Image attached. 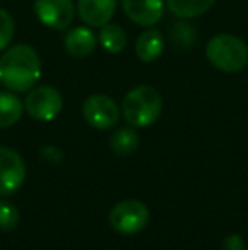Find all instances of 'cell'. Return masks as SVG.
Wrapping results in <instances>:
<instances>
[{"mask_svg":"<svg viewBox=\"0 0 248 250\" xmlns=\"http://www.w3.org/2000/svg\"><path fill=\"white\" fill-rule=\"evenodd\" d=\"M41 79V58L29 44H14L0 58V83L14 94L29 92Z\"/></svg>","mask_w":248,"mask_h":250,"instance_id":"obj_1","label":"cell"},{"mask_svg":"<svg viewBox=\"0 0 248 250\" xmlns=\"http://www.w3.org/2000/svg\"><path fill=\"white\" fill-rule=\"evenodd\" d=\"M163 109V101L158 90L150 85H138L126 94L121 114L133 128H146L156 123Z\"/></svg>","mask_w":248,"mask_h":250,"instance_id":"obj_2","label":"cell"},{"mask_svg":"<svg viewBox=\"0 0 248 250\" xmlns=\"http://www.w3.org/2000/svg\"><path fill=\"white\" fill-rule=\"evenodd\" d=\"M206 56L214 68L225 73H238L248 63V46L238 36L216 34L206 46Z\"/></svg>","mask_w":248,"mask_h":250,"instance_id":"obj_3","label":"cell"},{"mask_svg":"<svg viewBox=\"0 0 248 250\" xmlns=\"http://www.w3.org/2000/svg\"><path fill=\"white\" fill-rule=\"evenodd\" d=\"M150 221V211L138 199H124L117 203L109 213V225L121 235L139 233Z\"/></svg>","mask_w":248,"mask_h":250,"instance_id":"obj_4","label":"cell"},{"mask_svg":"<svg viewBox=\"0 0 248 250\" xmlns=\"http://www.w3.org/2000/svg\"><path fill=\"white\" fill-rule=\"evenodd\" d=\"M63 109V97L55 87L38 85L24 99V111L36 121H53Z\"/></svg>","mask_w":248,"mask_h":250,"instance_id":"obj_5","label":"cell"},{"mask_svg":"<svg viewBox=\"0 0 248 250\" xmlns=\"http://www.w3.org/2000/svg\"><path fill=\"white\" fill-rule=\"evenodd\" d=\"M83 119L95 129H111L121 118V109L106 94H92L82 105Z\"/></svg>","mask_w":248,"mask_h":250,"instance_id":"obj_6","label":"cell"},{"mask_svg":"<svg viewBox=\"0 0 248 250\" xmlns=\"http://www.w3.org/2000/svg\"><path fill=\"white\" fill-rule=\"evenodd\" d=\"M26 162L16 150L0 145V198L12 196L26 181Z\"/></svg>","mask_w":248,"mask_h":250,"instance_id":"obj_7","label":"cell"},{"mask_svg":"<svg viewBox=\"0 0 248 250\" xmlns=\"http://www.w3.org/2000/svg\"><path fill=\"white\" fill-rule=\"evenodd\" d=\"M34 14L38 21L55 31H63L70 27L75 16L73 0H36Z\"/></svg>","mask_w":248,"mask_h":250,"instance_id":"obj_8","label":"cell"},{"mask_svg":"<svg viewBox=\"0 0 248 250\" xmlns=\"http://www.w3.org/2000/svg\"><path fill=\"white\" fill-rule=\"evenodd\" d=\"M124 14L134 24L152 27L160 22L165 12L163 0H121Z\"/></svg>","mask_w":248,"mask_h":250,"instance_id":"obj_9","label":"cell"},{"mask_svg":"<svg viewBox=\"0 0 248 250\" xmlns=\"http://www.w3.org/2000/svg\"><path fill=\"white\" fill-rule=\"evenodd\" d=\"M116 0H78L76 12L89 27H102L116 12Z\"/></svg>","mask_w":248,"mask_h":250,"instance_id":"obj_10","label":"cell"},{"mask_svg":"<svg viewBox=\"0 0 248 250\" xmlns=\"http://www.w3.org/2000/svg\"><path fill=\"white\" fill-rule=\"evenodd\" d=\"M97 46V36L89 27H73L65 36V50L73 58H85Z\"/></svg>","mask_w":248,"mask_h":250,"instance_id":"obj_11","label":"cell"},{"mask_svg":"<svg viewBox=\"0 0 248 250\" xmlns=\"http://www.w3.org/2000/svg\"><path fill=\"white\" fill-rule=\"evenodd\" d=\"M165 50V40L158 29H146L136 40V55L141 62L152 63L162 56Z\"/></svg>","mask_w":248,"mask_h":250,"instance_id":"obj_12","label":"cell"},{"mask_svg":"<svg viewBox=\"0 0 248 250\" xmlns=\"http://www.w3.org/2000/svg\"><path fill=\"white\" fill-rule=\"evenodd\" d=\"M216 0H167L169 10L179 19H194L206 14Z\"/></svg>","mask_w":248,"mask_h":250,"instance_id":"obj_13","label":"cell"},{"mask_svg":"<svg viewBox=\"0 0 248 250\" xmlns=\"http://www.w3.org/2000/svg\"><path fill=\"white\" fill-rule=\"evenodd\" d=\"M24 112V102L14 92H0V129L14 126Z\"/></svg>","mask_w":248,"mask_h":250,"instance_id":"obj_14","label":"cell"},{"mask_svg":"<svg viewBox=\"0 0 248 250\" xmlns=\"http://www.w3.org/2000/svg\"><path fill=\"white\" fill-rule=\"evenodd\" d=\"M109 145L116 155H119V157H129V155L138 150L139 136H138V133L134 131L133 126L119 128L111 135Z\"/></svg>","mask_w":248,"mask_h":250,"instance_id":"obj_15","label":"cell"},{"mask_svg":"<svg viewBox=\"0 0 248 250\" xmlns=\"http://www.w3.org/2000/svg\"><path fill=\"white\" fill-rule=\"evenodd\" d=\"M97 40H99L100 46L107 53H111V55H117V53L123 51L126 46V33L119 24L107 22L106 26L100 27Z\"/></svg>","mask_w":248,"mask_h":250,"instance_id":"obj_16","label":"cell"},{"mask_svg":"<svg viewBox=\"0 0 248 250\" xmlns=\"http://www.w3.org/2000/svg\"><path fill=\"white\" fill-rule=\"evenodd\" d=\"M16 34V22L5 9H0V51L10 46Z\"/></svg>","mask_w":248,"mask_h":250,"instance_id":"obj_17","label":"cell"},{"mask_svg":"<svg viewBox=\"0 0 248 250\" xmlns=\"http://www.w3.org/2000/svg\"><path fill=\"white\" fill-rule=\"evenodd\" d=\"M19 225V211L7 199H0V230L10 231Z\"/></svg>","mask_w":248,"mask_h":250,"instance_id":"obj_18","label":"cell"},{"mask_svg":"<svg viewBox=\"0 0 248 250\" xmlns=\"http://www.w3.org/2000/svg\"><path fill=\"white\" fill-rule=\"evenodd\" d=\"M172 41L179 48H191L195 43V31L189 24H179L172 29Z\"/></svg>","mask_w":248,"mask_h":250,"instance_id":"obj_19","label":"cell"},{"mask_svg":"<svg viewBox=\"0 0 248 250\" xmlns=\"http://www.w3.org/2000/svg\"><path fill=\"white\" fill-rule=\"evenodd\" d=\"M221 250H245V242H243V238L236 233L228 235V237L223 240Z\"/></svg>","mask_w":248,"mask_h":250,"instance_id":"obj_20","label":"cell"},{"mask_svg":"<svg viewBox=\"0 0 248 250\" xmlns=\"http://www.w3.org/2000/svg\"><path fill=\"white\" fill-rule=\"evenodd\" d=\"M41 157L48 162H61L63 158L60 150L55 148V146H44V148H41Z\"/></svg>","mask_w":248,"mask_h":250,"instance_id":"obj_21","label":"cell"}]
</instances>
